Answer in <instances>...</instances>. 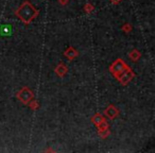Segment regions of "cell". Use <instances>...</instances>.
<instances>
[{
  "label": "cell",
  "mask_w": 155,
  "mask_h": 153,
  "mask_svg": "<svg viewBox=\"0 0 155 153\" xmlns=\"http://www.w3.org/2000/svg\"><path fill=\"white\" fill-rule=\"evenodd\" d=\"M17 14L20 16V18H21L25 22H29L35 15H36L37 12L35 11L32 7H31V5H29V3H25V5L20 8L19 12H18Z\"/></svg>",
  "instance_id": "6da1fadb"
},
{
  "label": "cell",
  "mask_w": 155,
  "mask_h": 153,
  "mask_svg": "<svg viewBox=\"0 0 155 153\" xmlns=\"http://www.w3.org/2000/svg\"><path fill=\"white\" fill-rule=\"evenodd\" d=\"M0 34L2 36H9L12 34V26L10 25H3L0 28Z\"/></svg>",
  "instance_id": "7a4b0ae2"
}]
</instances>
